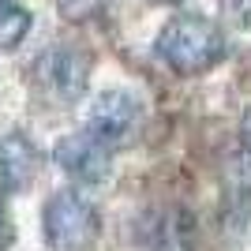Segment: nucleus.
<instances>
[{
    "mask_svg": "<svg viewBox=\"0 0 251 251\" xmlns=\"http://www.w3.org/2000/svg\"><path fill=\"white\" fill-rule=\"evenodd\" d=\"M154 49H157V60L169 64L176 75H199L225 60L229 42H225V30L214 19L184 11V15H173L161 26Z\"/></svg>",
    "mask_w": 251,
    "mask_h": 251,
    "instance_id": "f257e3e1",
    "label": "nucleus"
},
{
    "mask_svg": "<svg viewBox=\"0 0 251 251\" xmlns=\"http://www.w3.org/2000/svg\"><path fill=\"white\" fill-rule=\"evenodd\" d=\"M157 4H176V0H157Z\"/></svg>",
    "mask_w": 251,
    "mask_h": 251,
    "instance_id": "ddd939ff",
    "label": "nucleus"
},
{
    "mask_svg": "<svg viewBox=\"0 0 251 251\" xmlns=\"http://www.w3.org/2000/svg\"><path fill=\"white\" fill-rule=\"evenodd\" d=\"M195 229L184 210H161L147 221V251H191Z\"/></svg>",
    "mask_w": 251,
    "mask_h": 251,
    "instance_id": "0eeeda50",
    "label": "nucleus"
},
{
    "mask_svg": "<svg viewBox=\"0 0 251 251\" xmlns=\"http://www.w3.org/2000/svg\"><path fill=\"white\" fill-rule=\"evenodd\" d=\"M30 30V11L19 0H0V52L15 49Z\"/></svg>",
    "mask_w": 251,
    "mask_h": 251,
    "instance_id": "6e6552de",
    "label": "nucleus"
},
{
    "mask_svg": "<svg viewBox=\"0 0 251 251\" xmlns=\"http://www.w3.org/2000/svg\"><path fill=\"white\" fill-rule=\"evenodd\" d=\"M56 8L64 19H90L105 8V0H56Z\"/></svg>",
    "mask_w": 251,
    "mask_h": 251,
    "instance_id": "1a4fd4ad",
    "label": "nucleus"
},
{
    "mask_svg": "<svg viewBox=\"0 0 251 251\" xmlns=\"http://www.w3.org/2000/svg\"><path fill=\"white\" fill-rule=\"evenodd\" d=\"M8 236H11V229H8V206H4V199H0V248L8 244Z\"/></svg>",
    "mask_w": 251,
    "mask_h": 251,
    "instance_id": "9b49d317",
    "label": "nucleus"
},
{
    "mask_svg": "<svg viewBox=\"0 0 251 251\" xmlns=\"http://www.w3.org/2000/svg\"><path fill=\"white\" fill-rule=\"evenodd\" d=\"M45 240L52 251H86L101 232L98 206L79 191H56L42 214Z\"/></svg>",
    "mask_w": 251,
    "mask_h": 251,
    "instance_id": "f03ea898",
    "label": "nucleus"
},
{
    "mask_svg": "<svg viewBox=\"0 0 251 251\" xmlns=\"http://www.w3.org/2000/svg\"><path fill=\"white\" fill-rule=\"evenodd\" d=\"M90 79V56L75 45H52L34 60V83L56 105H72L86 90Z\"/></svg>",
    "mask_w": 251,
    "mask_h": 251,
    "instance_id": "7ed1b4c3",
    "label": "nucleus"
},
{
    "mask_svg": "<svg viewBox=\"0 0 251 251\" xmlns=\"http://www.w3.org/2000/svg\"><path fill=\"white\" fill-rule=\"evenodd\" d=\"M240 139H244V147H248V154H251V109L244 113V120H240Z\"/></svg>",
    "mask_w": 251,
    "mask_h": 251,
    "instance_id": "f8f14e48",
    "label": "nucleus"
},
{
    "mask_svg": "<svg viewBox=\"0 0 251 251\" xmlns=\"http://www.w3.org/2000/svg\"><path fill=\"white\" fill-rule=\"evenodd\" d=\"M218 8L232 26H251V0H218Z\"/></svg>",
    "mask_w": 251,
    "mask_h": 251,
    "instance_id": "9d476101",
    "label": "nucleus"
},
{
    "mask_svg": "<svg viewBox=\"0 0 251 251\" xmlns=\"http://www.w3.org/2000/svg\"><path fill=\"white\" fill-rule=\"evenodd\" d=\"M139 124H143V101L131 90H105V94H98V101L90 105V116H86V131L94 139H101L109 150L131 143Z\"/></svg>",
    "mask_w": 251,
    "mask_h": 251,
    "instance_id": "20e7f679",
    "label": "nucleus"
},
{
    "mask_svg": "<svg viewBox=\"0 0 251 251\" xmlns=\"http://www.w3.org/2000/svg\"><path fill=\"white\" fill-rule=\"evenodd\" d=\"M42 165L38 147L23 131H8L0 139V191H23Z\"/></svg>",
    "mask_w": 251,
    "mask_h": 251,
    "instance_id": "423d86ee",
    "label": "nucleus"
},
{
    "mask_svg": "<svg viewBox=\"0 0 251 251\" xmlns=\"http://www.w3.org/2000/svg\"><path fill=\"white\" fill-rule=\"evenodd\" d=\"M52 161L64 169V176H72L75 184H101L113 169V150L101 139H94L90 131H72L64 135L52 150Z\"/></svg>",
    "mask_w": 251,
    "mask_h": 251,
    "instance_id": "39448f33",
    "label": "nucleus"
}]
</instances>
